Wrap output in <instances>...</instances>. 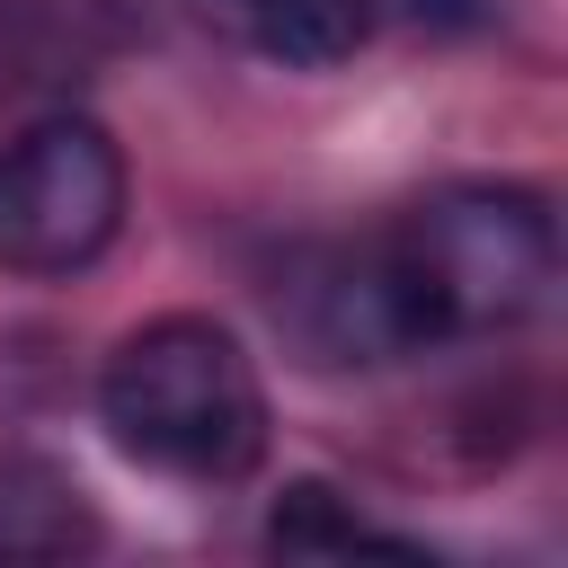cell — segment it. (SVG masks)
Masks as SVG:
<instances>
[{
  "instance_id": "cell-1",
  "label": "cell",
  "mask_w": 568,
  "mask_h": 568,
  "mask_svg": "<svg viewBox=\"0 0 568 568\" xmlns=\"http://www.w3.org/2000/svg\"><path fill=\"white\" fill-rule=\"evenodd\" d=\"M98 417L142 470L195 479V488L248 479L257 453H266V382H257L248 346L222 320H195V311L142 320L106 355Z\"/></svg>"
},
{
  "instance_id": "cell-7",
  "label": "cell",
  "mask_w": 568,
  "mask_h": 568,
  "mask_svg": "<svg viewBox=\"0 0 568 568\" xmlns=\"http://www.w3.org/2000/svg\"><path fill=\"white\" fill-rule=\"evenodd\" d=\"M266 550H284V559H355V550H382V559H417V541H390V532H373L328 479H293L284 488V506L266 515Z\"/></svg>"
},
{
  "instance_id": "cell-2",
  "label": "cell",
  "mask_w": 568,
  "mask_h": 568,
  "mask_svg": "<svg viewBox=\"0 0 568 568\" xmlns=\"http://www.w3.org/2000/svg\"><path fill=\"white\" fill-rule=\"evenodd\" d=\"M408 284L426 293L435 328H515L550 302L559 284V222L532 186H497V178H462L435 186L399 231H390Z\"/></svg>"
},
{
  "instance_id": "cell-8",
  "label": "cell",
  "mask_w": 568,
  "mask_h": 568,
  "mask_svg": "<svg viewBox=\"0 0 568 568\" xmlns=\"http://www.w3.org/2000/svg\"><path fill=\"white\" fill-rule=\"evenodd\" d=\"M426 27H470V18H488V0H408Z\"/></svg>"
},
{
  "instance_id": "cell-4",
  "label": "cell",
  "mask_w": 568,
  "mask_h": 568,
  "mask_svg": "<svg viewBox=\"0 0 568 568\" xmlns=\"http://www.w3.org/2000/svg\"><path fill=\"white\" fill-rule=\"evenodd\" d=\"M124 222V151L89 115H44L0 151V266L71 275Z\"/></svg>"
},
{
  "instance_id": "cell-5",
  "label": "cell",
  "mask_w": 568,
  "mask_h": 568,
  "mask_svg": "<svg viewBox=\"0 0 568 568\" xmlns=\"http://www.w3.org/2000/svg\"><path fill=\"white\" fill-rule=\"evenodd\" d=\"M186 9L284 71H328L373 36V0H186Z\"/></svg>"
},
{
  "instance_id": "cell-6",
  "label": "cell",
  "mask_w": 568,
  "mask_h": 568,
  "mask_svg": "<svg viewBox=\"0 0 568 568\" xmlns=\"http://www.w3.org/2000/svg\"><path fill=\"white\" fill-rule=\"evenodd\" d=\"M89 541H98V524H89V506L62 470L0 462V559H71Z\"/></svg>"
},
{
  "instance_id": "cell-3",
  "label": "cell",
  "mask_w": 568,
  "mask_h": 568,
  "mask_svg": "<svg viewBox=\"0 0 568 568\" xmlns=\"http://www.w3.org/2000/svg\"><path fill=\"white\" fill-rule=\"evenodd\" d=\"M266 302H275V328L293 337V355L320 373L399 364L444 337L390 240H311L275 266Z\"/></svg>"
}]
</instances>
